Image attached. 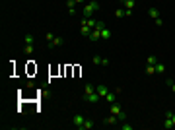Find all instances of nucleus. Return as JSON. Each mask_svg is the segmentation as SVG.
I'll return each mask as SVG.
<instances>
[{
	"instance_id": "obj_1",
	"label": "nucleus",
	"mask_w": 175,
	"mask_h": 130,
	"mask_svg": "<svg viewBox=\"0 0 175 130\" xmlns=\"http://www.w3.org/2000/svg\"><path fill=\"white\" fill-rule=\"evenodd\" d=\"M97 10H99V2H97V0H93V2L86 4V8L82 10V16H84V18H91Z\"/></svg>"
},
{
	"instance_id": "obj_2",
	"label": "nucleus",
	"mask_w": 175,
	"mask_h": 130,
	"mask_svg": "<svg viewBox=\"0 0 175 130\" xmlns=\"http://www.w3.org/2000/svg\"><path fill=\"white\" fill-rule=\"evenodd\" d=\"M103 27H105V23L97 22V23H95V27L91 29V35H89L88 39H89V41H97V39H101V29H103Z\"/></svg>"
},
{
	"instance_id": "obj_3",
	"label": "nucleus",
	"mask_w": 175,
	"mask_h": 130,
	"mask_svg": "<svg viewBox=\"0 0 175 130\" xmlns=\"http://www.w3.org/2000/svg\"><path fill=\"white\" fill-rule=\"evenodd\" d=\"M72 122H74V126H76V128L82 130L84 122H86V117H84V115H80V113H74V115H72Z\"/></svg>"
},
{
	"instance_id": "obj_4",
	"label": "nucleus",
	"mask_w": 175,
	"mask_h": 130,
	"mask_svg": "<svg viewBox=\"0 0 175 130\" xmlns=\"http://www.w3.org/2000/svg\"><path fill=\"white\" fill-rule=\"evenodd\" d=\"M95 91H97L101 97H105V95L109 93V87H107V86H103V84H97V86H95Z\"/></svg>"
},
{
	"instance_id": "obj_5",
	"label": "nucleus",
	"mask_w": 175,
	"mask_h": 130,
	"mask_svg": "<svg viewBox=\"0 0 175 130\" xmlns=\"http://www.w3.org/2000/svg\"><path fill=\"white\" fill-rule=\"evenodd\" d=\"M91 93H95V86H93V84H86L82 97H88V95H91Z\"/></svg>"
},
{
	"instance_id": "obj_6",
	"label": "nucleus",
	"mask_w": 175,
	"mask_h": 130,
	"mask_svg": "<svg viewBox=\"0 0 175 130\" xmlns=\"http://www.w3.org/2000/svg\"><path fill=\"white\" fill-rule=\"evenodd\" d=\"M99 97H101V95H99L97 91H95V93H91V95L84 97V101H88V103H97V101H99Z\"/></svg>"
},
{
	"instance_id": "obj_7",
	"label": "nucleus",
	"mask_w": 175,
	"mask_h": 130,
	"mask_svg": "<svg viewBox=\"0 0 175 130\" xmlns=\"http://www.w3.org/2000/svg\"><path fill=\"white\" fill-rule=\"evenodd\" d=\"M62 43H64V41H62V37H55L53 41H49V47H51V49H55V47H60Z\"/></svg>"
},
{
	"instance_id": "obj_8",
	"label": "nucleus",
	"mask_w": 175,
	"mask_h": 130,
	"mask_svg": "<svg viewBox=\"0 0 175 130\" xmlns=\"http://www.w3.org/2000/svg\"><path fill=\"white\" fill-rule=\"evenodd\" d=\"M121 111H123V107H121L117 101H115V103H111V115H119Z\"/></svg>"
},
{
	"instance_id": "obj_9",
	"label": "nucleus",
	"mask_w": 175,
	"mask_h": 130,
	"mask_svg": "<svg viewBox=\"0 0 175 130\" xmlns=\"http://www.w3.org/2000/svg\"><path fill=\"white\" fill-rule=\"evenodd\" d=\"M119 122V119H117V115H109L107 119L103 120V124H117Z\"/></svg>"
},
{
	"instance_id": "obj_10",
	"label": "nucleus",
	"mask_w": 175,
	"mask_h": 130,
	"mask_svg": "<svg viewBox=\"0 0 175 130\" xmlns=\"http://www.w3.org/2000/svg\"><path fill=\"white\" fill-rule=\"evenodd\" d=\"M101 39H103V41H109L111 39V29L103 27V29H101Z\"/></svg>"
},
{
	"instance_id": "obj_11",
	"label": "nucleus",
	"mask_w": 175,
	"mask_h": 130,
	"mask_svg": "<svg viewBox=\"0 0 175 130\" xmlns=\"http://www.w3.org/2000/svg\"><path fill=\"white\" fill-rule=\"evenodd\" d=\"M66 6H68V12H70V14H76V2H74V0H66Z\"/></svg>"
},
{
	"instance_id": "obj_12",
	"label": "nucleus",
	"mask_w": 175,
	"mask_h": 130,
	"mask_svg": "<svg viewBox=\"0 0 175 130\" xmlns=\"http://www.w3.org/2000/svg\"><path fill=\"white\" fill-rule=\"evenodd\" d=\"M80 33H82V37H89V35H91V27L82 25V27H80Z\"/></svg>"
},
{
	"instance_id": "obj_13",
	"label": "nucleus",
	"mask_w": 175,
	"mask_h": 130,
	"mask_svg": "<svg viewBox=\"0 0 175 130\" xmlns=\"http://www.w3.org/2000/svg\"><path fill=\"white\" fill-rule=\"evenodd\" d=\"M148 16H150V18H152V20H158V18H160V12L156 10V8H150V10H148Z\"/></svg>"
},
{
	"instance_id": "obj_14",
	"label": "nucleus",
	"mask_w": 175,
	"mask_h": 130,
	"mask_svg": "<svg viewBox=\"0 0 175 130\" xmlns=\"http://www.w3.org/2000/svg\"><path fill=\"white\" fill-rule=\"evenodd\" d=\"M95 126V122L91 119H86V122H84V126H82V130H89V128H93Z\"/></svg>"
},
{
	"instance_id": "obj_15",
	"label": "nucleus",
	"mask_w": 175,
	"mask_h": 130,
	"mask_svg": "<svg viewBox=\"0 0 175 130\" xmlns=\"http://www.w3.org/2000/svg\"><path fill=\"white\" fill-rule=\"evenodd\" d=\"M105 99H107V103H115V101H117V93H113V91H109V93H107V95H105Z\"/></svg>"
},
{
	"instance_id": "obj_16",
	"label": "nucleus",
	"mask_w": 175,
	"mask_h": 130,
	"mask_svg": "<svg viewBox=\"0 0 175 130\" xmlns=\"http://www.w3.org/2000/svg\"><path fill=\"white\" fill-rule=\"evenodd\" d=\"M156 74H160V76H164V74H165V66L162 64V62L156 64Z\"/></svg>"
},
{
	"instance_id": "obj_17",
	"label": "nucleus",
	"mask_w": 175,
	"mask_h": 130,
	"mask_svg": "<svg viewBox=\"0 0 175 130\" xmlns=\"http://www.w3.org/2000/svg\"><path fill=\"white\" fill-rule=\"evenodd\" d=\"M146 64H152V66H156V64H158V56H154V54H150V56L146 58Z\"/></svg>"
},
{
	"instance_id": "obj_18",
	"label": "nucleus",
	"mask_w": 175,
	"mask_h": 130,
	"mask_svg": "<svg viewBox=\"0 0 175 130\" xmlns=\"http://www.w3.org/2000/svg\"><path fill=\"white\" fill-rule=\"evenodd\" d=\"M23 39H25V45H33V43H35V37H33L31 33H25Z\"/></svg>"
},
{
	"instance_id": "obj_19",
	"label": "nucleus",
	"mask_w": 175,
	"mask_h": 130,
	"mask_svg": "<svg viewBox=\"0 0 175 130\" xmlns=\"http://www.w3.org/2000/svg\"><path fill=\"white\" fill-rule=\"evenodd\" d=\"M123 4H125V10H132L134 8V0H125Z\"/></svg>"
},
{
	"instance_id": "obj_20",
	"label": "nucleus",
	"mask_w": 175,
	"mask_h": 130,
	"mask_svg": "<svg viewBox=\"0 0 175 130\" xmlns=\"http://www.w3.org/2000/svg\"><path fill=\"white\" fill-rule=\"evenodd\" d=\"M164 128H165V130L173 128V122H171V119H167V117H165V120H164Z\"/></svg>"
},
{
	"instance_id": "obj_21",
	"label": "nucleus",
	"mask_w": 175,
	"mask_h": 130,
	"mask_svg": "<svg viewBox=\"0 0 175 130\" xmlns=\"http://www.w3.org/2000/svg\"><path fill=\"white\" fill-rule=\"evenodd\" d=\"M146 74H156V66H152V64H146Z\"/></svg>"
},
{
	"instance_id": "obj_22",
	"label": "nucleus",
	"mask_w": 175,
	"mask_h": 130,
	"mask_svg": "<svg viewBox=\"0 0 175 130\" xmlns=\"http://www.w3.org/2000/svg\"><path fill=\"white\" fill-rule=\"evenodd\" d=\"M165 117L171 119V122H173V126H175V113H173V111H165Z\"/></svg>"
},
{
	"instance_id": "obj_23",
	"label": "nucleus",
	"mask_w": 175,
	"mask_h": 130,
	"mask_svg": "<svg viewBox=\"0 0 175 130\" xmlns=\"http://www.w3.org/2000/svg\"><path fill=\"white\" fill-rule=\"evenodd\" d=\"M115 18H125V8H119V10H115Z\"/></svg>"
},
{
	"instance_id": "obj_24",
	"label": "nucleus",
	"mask_w": 175,
	"mask_h": 130,
	"mask_svg": "<svg viewBox=\"0 0 175 130\" xmlns=\"http://www.w3.org/2000/svg\"><path fill=\"white\" fill-rule=\"evenodd\" d=\"M121 128H123V130H132L134 126H132V124H129V122L125 120V122H121Z\"/></svg>"
},
{
	"instance_id": "obj_25",
	"label": "nucleus",
	"mask_w": 175,
	"mask_h": 130,
	"mask_svg": "<svg viewBox=\"0 0 175 130\" xmlns=\"http://www.w3.org/2000/svg\"><path fill=\"white\" fill-rule=\"evenodd\" d=\"M117 119H119V122H125V120H127V113H125V111H121L119 115H117Z\"/></svg>"
},
{
	"instance_id": "obj_26",
	"label": "nucleus",
	"mask_w": 175,
	"mask_h": 130,
	"mask_svg": "<svg viewBox=\"0 0 175 130\" xmlns=\"http://www.w3.org/2000/svg\"><path fill=\"white\" fill-rule=\"evenodd\" d=\"M33 49H35V45H25V49H23V51H25V54H31Z\"/></svg>"
},
{
	"instance_id": "obj_27",
	"label": "nucleus",
	"mask_w": 175,
	"mask_h": 130,
	"mask_svg": "<svg viewBox=\"0 0 175 130\" xmlns=\"http://www.w3.org/2000/svg\"><path fill=\"white\" fill-rule=\"evenodd\" d=\"M45 39H47V43H49V41H53V39H55V35H53L51 31H47V33H45Z\"/></svg>"
},
{
	"instance_id": "obj_28",
	"label": "nucleus",
	"mask_w": 175,
	"mask_h": 130,
	"mask_svg": "<svg viewBox=\"0 0 175 130\" xmlns=\"http://www.w3.org/2000/svg\"><path fill=\"white\" fill-rule=\"evenodd\" d=\"M101 60H103V58H101V56H97V54L91 58V62H93V64H101Z\"/></svg>"
},
{
	"instance_id": "obj_29",
	"label": "nucleus",
	"mask_w": 175,
	"mask_h": 130,
	"mask_svg": "<svg viewBox=\"0 0 175 130\" xmlns=\"http://www.w3.org/2000/svg\"><path fill=\"white\" fill-rule=\"evenodd\" d=\"M154 23H156V25H160V27H162V25H164V20H162V18H158V20H154Z\"/></svg>"
},
{
	"instance_id": "obj_30",
	"label": "nucleus",
	"mask_w": 175,
	"mask_h": 130,
	"mask_svg": "<svg viewBox=\"0 0 175 130\" xmlns=\"http://www.w3.org/2000/svg\"><path fill=\"white\" fill-rule=\"evenodd\" d=\"M101 66H109V58H103V60H101Z\"/></svg>"
},
{
	"instance_id": "obj_31",
	"label": "nucleus",
	"mask_w": 175,
	"mask_h": 130,
	"mask_svg": "<svg viewBox=\"0 0 175 130\" xmlns=\"http://www.w3.org/2000/svg\"><path fill=\"white\" fill-rule=\"evenodd\" d=\"M169 87H171V89H173V93H175V84H171V86H169Z\"/></svg>"
},
{
	"instance_id": "obj_32",
	"label": "nucleus",
	"mask_w": 175,
	"mask_h": 130,
	"mask_svg": "<svg viewBox=\"0 0 175 130\" xmlns=\"http://www.w3.org/2000/svg\"><path fill=\"white\" fill-rule=\"evenodd\" d=\"M74 2H76V4H82V2H84V0H74Z\"/></svg>"
},
{
	"instance_id": "obj_33",
	"label": "nucleus",
	"mask_w": 175,
	"mask_h": 130,
	"mask_svg": "<svg viewBox=\"0 0 175 130\" xmlns=\"http://www.w3.org/2000/svg\"><path fill=\"white\" fill-rule=\"evenodd\" d=\"M121 2H125V0H121Z\"/></svg>"
}]
</instances>
